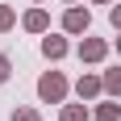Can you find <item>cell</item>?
Listing matches in <instances>:
<instances>
[{
    "label": "cell",
    "mask_w": 121,
    "mask_h": 121,
    "mask_svg": "<svg viewBox=\"0 0 121 121\" xmlns=\"http://www.w3.org/2000/svg\"><path fill=\"white\" fill-rule=\"evenodd\" d=\"M109 21H113V25L121 29V4H113V13H109Z\"/></svg>",
    "instance_id": "13"
},
{
    "label": "cell",
    "mask_w": 121,
    "mask_h": 121,
    "mask_svg": "<svg viewBox=\"0 0 121 121\" xmlns=\"http://www.w3.org/2000/svg\"><path fill=\"white\" fill-rule=\"evenodd\" d=\"M104 54H109V42H104V38H84V42H79V59L84 63H100Z\"/></svg>",
    "instance_id": "2"
},
{
    "label": "cell",
    "mask_w": 121,
    "mask_h": 121,
    "mask_svg": "<svg viewBox=\"0 0 121 121\" xmlns=\"http://www.w3.org/2000/svg\"><path fill=\"white\" fill-rule=\"evenodd\" d=\"M100 4H104V0H100Z\"/></svg>",
    "instance_id": "15"
},
{
    "label": "cell",
    "mask_w": 121,
    "mask_h": 121,
    "mask_svg": "<svg viewBox=\"0 0 121 121\" xmlns=\"http://www.w3.org/2000/svg\"><path fill=\"white\" fill-rule=\"evenodd\" d=\"M100 88H104V75H79L75 92H79L84 100H92V96H100Z\"/></svg>",
    "instance_id": "4"
},
{
    "label": "cell",
    "mask_w": 121,
    "mask_h": 121,
    "mask_svg": "<svg viewBox=\"0 0 121 121\" xmlns=\"http://www.w3.org/2000/svg\"><path fill=\"white\" fill-rule=\"evenodd\" d=\"M92 113H88V104H63V113H59V121H88Z\"/></svg>",
    "instance_id": "7"
},
{
    "label": "cell",
    "mask_w": 121,
    "mask_h": 121,
    "mask_svg": "<svg viewBox=\"0 0 121 121\" xmlns=\"http://www.w3.org/2000/svg\"><path fill=\"white\" fill-rule=\"evenodd\" d=\"M9 71H13V63H9V54H0V84L9 79Z\"/></svg>",
    "instance_id": "12"
},
{
    "label": "cell",
    "mask_w": 121,
    "mask_h": 121,
    "mask_svg": "<svg viewBox=\"0 0 121 121\" xmlns=\"http://www.w3.org/2000/svg\"><path fill=\"white\" fill-rule=\"evenodd\" d=\"M42 54L59 63L63 54H67V38H42Z\"/></svg>",
    "instance_id": "6"
},
{
    "label": "cell",
    "mask_w": 121,
    "mask_h": 121,
    "mask_svg": "<svg viewBox=\"0 0 121 121\" xmlns=\"http://www.w3.org/2000/svg\"><path fill=\"white\" fill-rule=\"evenodd\" d=\"M38 96L46 100V104H59V100L67 96V79H63L59 71H46L42 79H38Z\"/></svg>",
    "instance_id": "1"
},
{
    "label": "cell",
    "mask_w": 121,
    "mask_h": 121,
    "mask_svg": "<svg viewBox=\"0 0 121 121\" xmlns=\"http://www.w3.org/2000/svg\"><path fill=\"white\" fill-rule=\"evenodd\" d=\"M117 54H121V34H117Z\"/></svg>",
    "instance_id": "14"
},
{
    "label": "cell",
    "mask_w": 121,
    "mask_h": 121,
    "mask_svg": "<svg viewBox=\"0 0 121 121\" xmlns=\"http://www.w3.org/2000/svg\"><path fill=\"white\" fill-rule=\"evenodd\" d=\"M88 25H92V13L88 9H67V17H63L67 34H88Z\"/></svg>",
    "instance_id": "3"
},
{
    "label": "cell",
    "mask_w": 121,
    "mask_h": 121,
    "mask_svg": "<svg viewBox=\"0 0 121 121\" xmlns=\"http://www.w3.org/2000/svg\"><path fill=\"white\" fill-rule=\"evenodd\" d=\"M104 92L121 96V67H109V71H104Z\"/></svg>",
    "instance_id": "8"
},
{
    "label": "cell",
    "mask_w": 121,
    "mask_h": 121,
    "mask_svg": "<svg viewBox=\"0 0 121 121\" xmlns=\"http://www.w3.org/2000/svg\"><path fill=\"white\" fill-rule=\"evenodd\" d=\"M13 21H17V17H13V9H9V4H0V34H4V29H13Z\"/></svg>",
    "instance_id": "10"
},
{
    "label": "cell",
    "mask_w": 121,
    "mask_h": 121,
    "mask_svg": "<svg viewBox=\"0 0 121 121\" xmlns=\"http://www.w3.org/2000/svg\"><path fill=\"white\" fill-rule=\"evenodd\" d=\"M25 29H29V34H46V29H50L46 9H29V13H25Z\"/></svg>",
    "instance_id": "5"
},
{
    "label": "cell",
    "mask_w": 121,
    "mask_h": 121,
    "mask_svg": "<svg viewBox=\"0 0 121 121\" xmlns=\"http://www.w3.org/2000/svg\"><path fill=\"white\" fill-rule=\"evenodd\" d=\"M117 117H121V104H117V100H109V104L96 109V121H117Z\"/></svg>",
    "instance_id": "9"
},
{
    "label": "cell",
    "mask_w": 121,
    "mask_h": 121,
    "mask_svg": "<svg viewBox=\"0 0 121 121\" xmlns=\"http://www.w3.org/2000/svg\"><path fill=\"white\" fill-rule=\"evenodd\" d=\"M13 121H42V117H38V109H17Z\"/></svg>",
    "instance_id": "11"
}]
</instances>
